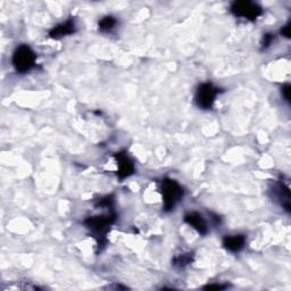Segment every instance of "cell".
<instances>
[{
	"label": "cell",
	"instance_id": "obj_1",
	"mask_svg": "<svg viewBox=\"0 0 291 291\" xmlns=\"http://www.w3.org/2000/svg\"><path fill=\"white\" fill-rule=\"evenodd\" d=\"M115 215H98V216L89 217L84 221V225L91 231V233L95 235V238L98 242V247H104L106 244V235L108 232L110 226L114 223Z\"/></svg>",
	"mask_w": 291,
	"mask_h": 291
},
{
	"label": "cell",
	"instance_id": "obj_2",
	"mask_svg": "<svg viewBox=\"0 0 291 291\" xmlns=\"http://www.w3.org/2000/svg\"><path fill=\"white\" fill-rule=\"evenodd\" d=\"M161 195H163L164 211H173L175 206L183 197L182 187L172 179H164L161 181Z\"/></svg>",
	"mask_w": 291,
	"mask_h": 291
},
{
	"label": "cell",
	"instance_id": "obj_3",
	"mask_svg": "<svg viewBox=\"0 0 291 291\" xmlns=\"http://www.w3.org/2000/svg\"><path fill=\"white\" fill-rule=\"evenodd\" d=\"M37 55L29 46L22 45L16 48L13 53V65L19 73H26L31 71L35 65Z\"/></svg>",
	"mask_w": 291,
	"mask_h": 291
},
{
	"label": "cell",
	"instance_id": "obj_4",
	"mask_svg": "<svg viewBox=\"0 0 291 291\" xmlns=\"http://www.w3.org/2000/svg\"><path fill=\"white\" fill-rule=\"evenodd\" d=\"M219 93L220 90L216 87H214L211 82L201 84L195 96L197 106L202 110H211Z\"/></svg>",
	"mask_w": 291,
	"mask_h": 291
},
{
	"label": "cell",
	"instance_id": "obj_5",
	"mask_svg": "<svg viewBox=\"0 0 291 291\" xmlns=\"http://www.w3.org/2000/svg\"><path fill=\"white\" fill-rule=\"evenodd\" d=\"M231 13L237 17L254 21L262 15V8L251 2H234L231 4Z\"/></svg>",
	"mask_w": 291,
	"mask_h": 291
},
{
	"label": "cell",
	"instance_id": "obj_6",
	"mask_svg": "<svg viewBox=\"0 0 291 291\" xmlns=\"http://www.w3.org/2000/svg\"><path fill=\"white\" fill-rule=\"evenodd\" d=\"M115 157L117 159V168H118L117 175L121 180L125 179V177H129L134 173L136 168H134L133 161L125 153H118L115 155Z\"/></svg>",
	"mask_w": 291,
	"mask_h": 291
},
{
	"label": "cell",
	"instance_id": "obj_7",
	"mask_svg": "<svg viewBox=\"0 0 291 291\" xmlns=\"http://www.w3.org/2000/svg\"><path fill=\"white\" fill-rule=\"evenodd\" d=\"M77 28H75V23L73 20H68L66 22L58 24L49 31V37L52 39H61L63 37H66L69 34H73Z\"/></svg>",
	"mask_w": 291,
	"mask_h": 291
},
{
	"label": "cell",
	"instance_id": "obj_8",
	"mask_svg": "<svg viewBox=\"0 0 291 291\" xmlns=\"http://www.w3.org/2000/svg\"><path fill=\"white\" fill-rule=\"evenodd\" d=\"M185 221L188 224L191 225L193 229L197 230L201 234H203V235L207 234V232H208L207 223L205 222V220L203 219L201 214H198L196 212L188 213L185 216Z\"/></svg>",
	"mask_w": 291,
	"mask_h": 291
},
{
	"label": "cell",
	"instance_id": "obj_9",
	"mask_svg": "<svg viewBox=\"0 0 291 291\" xmlns=\"http://www.w3.org/2000/svg\"><path fill=\"white\" fill-rule=\"evenodd\" d=\"M276 198L281 204V206L285 209L287 212H290V191L283 183L279 182L277 185H274L273 191Z\"/></svg>",
	"mask_w": 291,
	"mask_h": 291
},
{
	"label": "cell",
	"instance_id": "obj_10",
	"mask_svg": "<svg viewBox=\"0 0 291 291\" xmlns=\"http://www.w3.org/2000/svg\"><path fill=\"white\" fill-rule=\"evenodd\" d=\"M246 245L245 235H226L223 239V246L225 249L231 252H239Z\"/></svg>",
	"mask_w": 291,
	"mask_h": 291
},
{
	"label": "cell",
	"instance_id": "obj_11",
	"mask_svg": "<svg viewBox=\"0 0 291 291\" xmlns=\"http://www.w3.org/2000/svg\"><path fill=\"white\" fill-rule=\"evenodd\" d=\"M116 20L113 17V16H106V17H102L100 21H99V31L101 32H110L112 31L113 29L115 28V25H116Z\"/></svg>",
	"mask_w": 291,
	"mask_h": 291
},
{
	"label": "cell",
	"instance_id": "obj_12",
	"mask_svg": "<svg viewBox=\"0 0 291 291\" xmlns=\"http://www.w3.org/2000/svg\"><path fill=\"white\" fill-rule=\"evenodd\" d=\"M193 255L191 252H188V254H181L179 256H176L173 260V265L176 267H185L192 262Z\"/></svg>",
	"mask_w": 291,
	"mask_h": 291
},
{
	"label": "cell",
	"instance_id": "obj_13",
	"mask_svg": "<svg viewBox=\"0 0 291 291\" xmlns=\"http://www.w3.org/2000/svg\"><path fill=\"white\" fill-rule=\"evenodd\" d=\"M273 40H274V35L273 34H271V33L265 34V35H264V38H263L262 47L264 48V49H266V48H268L269 46H271Z\"/></svg>",
	"mask_w": 291,
	"mask_h": 291
},
{
	"label": "cell",
	"instance_id": "obj_14",
	"mask_svg": "<svg viewBox=\"0 0 291 291\" xmlns=\"http://www.w3.org/2000/svg\"><path fill=\"white\" fill-rule=\"evenodd\" d=\"M282 96H283V98L289 101L290 100V85L289 84H285L283 85V88H282Z\"/></svg>",
	"mask_w": 291,
	"mask_h": 291
},
{
	"label": "cell",
	"instance_id": "obj_15",
	"mask_svg": "<svg viewBox=\"0 0 291 291\" xmlns=\"http://www.w3.org/2000/svg\"><path fill=\"white\" fill-rule=\"evenodd\" d=\"M281 34L285 38H290V24L289 23L283 26L282 30H281Z\"/></svg>",
	"mask_w": 291,
	"mask_h": 291
},
{
	"label": "cell",
	"instance_id": "obj_16",
	"mask_svg": "<svg viewBox=\"0 0 291 291\" xmlns=\"http://www.w3.org/2000/svg\"><path fill=\"white\" fill-rule=\"evenodd\" d=\"M226 287L225 285H217V284H211V285H207V287H205V289H219V290H222V289H225Z\"/></svg>",
	"mask_w": 291,
	"mask_h": 291
}]
</instances>
